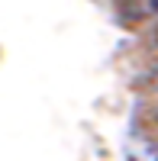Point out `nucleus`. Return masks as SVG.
I'll return each instance as SVG.
<instances>
[{"label":"nucleus","instance_id":"nucleus-1","mask_svg":"<svg viewBox=\"0 0 158 161\" xmlns=\"http://www.w3.org/2000/svg\"><path fill=\"white\" fill-rule=\"evenodd\" d=\"M139 10L145 16H158V0H139Z\"/></svg>","mask_w":158,"mask_h":161},{"label":"nucleus","instance_id":"nucleus-2","mask_svg":"<svg viewBox=\"0 0 158 161\" xmlns=\"http://www.w3.org/2000/svg\"><path fill=\"white\" fill-rule=\"evenodd\" d=\"M155 48H158V26H155Z\"/></svg>","mask_w":158,"mask_h":161},{"label":"nucleus","instance_id":"nucleus-3","mask_svg":"<svg viewBox=\"0 0 158 161\" xmlns=\"http://www.w3.org/2000/svg\"><path fill=\"white\" fill-rule=\"evenodd\" d=\"M155 123H158V116H155Z\"/></svg>","mask_w":158,"mask_h":161}]
</instances>
